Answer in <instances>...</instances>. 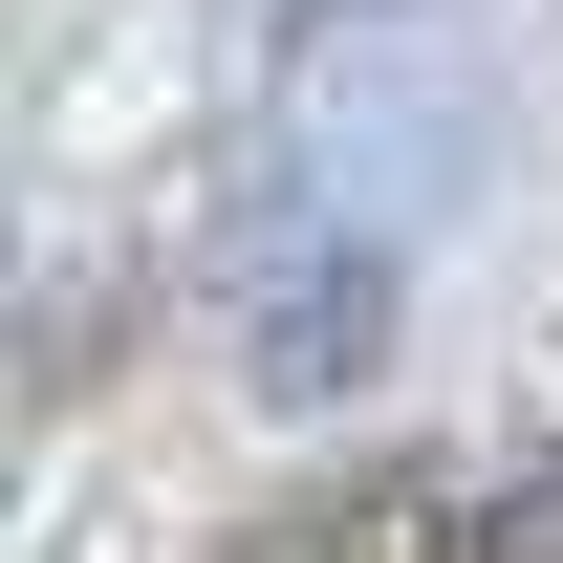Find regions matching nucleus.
<instances>
[{
    "instance_id": "obj_4",
    "label": "nucleus",
    "mask_w": 563,
    "mask_h": 563,
    "mask_svg": "<svg viewBox=\"0 0 563 563\" xmlns=\"http://www.w3.org/2000/svg\"><path fill=\"white\" fill-rule=\"evenodd\" d=\"M303 22H368V0H303Z\"/></svg>"
},
{
    "instance_id": "obj_3",
    "label": "nucleus",
    "mask_w": 563,
    "mask_h": 563,
    "mask_svg": "<svg viewBox=\"0 0 563 563\" xmlns=\"http://www.w3.org/2000/svg\"><path fill=\"white\" fill-rule=\"evenodd\" d=\"M477 563H563V455H542V477H498V498H477Z\"/></svg>"
},
{
    "instance_id": "obj_2",
    "label": "nucleus",
    "mask_w": 563,
    "mask_h": 563,
    "mask_svg": "<svg viewBox=\"0 0 563 563\" xmlns=\"http://www.w3.org/2000/svg\"><path fill=\"white\" fill-rule=\"evenodd\" d=\"M282 563H477V498L455 477H368V498H325Z\"/></svg>"
},
{
    "instance_id": "obj_1",
    "label": "nucleus",
    "mask_w": 563,
    "mask_h": 563,
    "mask_svg": "<svg viewBox=\"0 0 563 563\" xmlns=\"http://www.w3.org/2000/svg\"><path fill=\"white\" fill-rule=\"evenodd\" d=\"M239 368H261L282 412H325V390H368V368H390V261H368V239H303V261L261 282V325H239Z\"/></svg>"
}]
</instances>
